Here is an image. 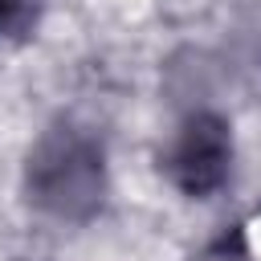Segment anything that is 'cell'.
<instances>
[{
	"label": "cell",
	"instance_id": "1",
	"mask_svg": "<svg viewBox=\"0 0 261 261\" xmlns=\"http://www.w3.org/2000/svg\"><path fill=\"white\" fill-rule=\"evenodd\" d=\"M110 196L106 147L73 122H53L24 155V200L57 224H86Z\"/></svg>",
	"mask_w": 261,
	"mask_h": 261
},
{
	"label": "cell",
	"instance_id": "2",
	"mask_svg": "<svg viewBox=\"0 0 261 261\" xmlns=\"http://www.w3.org/2000/svg\"><path fill=\"white\" fill-rule=\"evenodd\" d=\"M159 171L188 200H212L232 175V126L216 110H192L167 135Z\"/></svg>",
	"mask_w": 261,
	"mask_h": 261
},
{
	"label": "cell",
	"instance_id": "3",
	"mask_svg": "<svg viewBox=\"0 0 261 261\" xmlns=\"http://www.w3.org/2000/svg\"><path fill=\"white\" fill-rule=\"evenodd\" d=\"M45 0H0V41H24L37 33Z\"/></svg>",
	"mask_w": 261,
	"mask_h": 261
},
{
	"label": "cell",
	"instance_id": "4",
	"mask_svg": "<svg viewBox=\"0 0 261 261\" xmlns=\"http://www.w3.org/2000/svg\"><path fill=\"white\" fill-rule=\"evenodd\" d=\"M196 261H245V253H237V249L220 245V249H208V253H204V257H196Z\"/></svg>",
	"mask_w": 261,
	"mask_h": 261
},
{
	"label": "cell",
	"instance_id": "5",
	"mask_svg": "<svg viewBox=\"0 0 261 261\" xmlns=\"http://www.w3.org/2000/svg\"><path fill=\"white\" fill-rule=\"evenodd\" d=\"M171 4H188V8H196V4H204V0H171Z\"/></svg>",
	"mask_w": 261,
	"mask_h": 261
}]
</instances>
